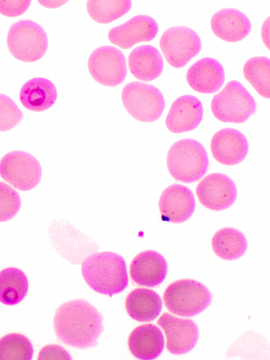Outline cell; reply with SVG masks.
I'll list each match as a JSON object with an SVG mask.
<instances>
[{
    "instance_id": "4",
    "label": "cell",
    "mask_w": 270,
    "mask_h": 360,
    "mask_svg": "<svg viewBox=\"0 0 270 360\" xmlns=\"http://www.w3.org/2000/svg\"><path fill=\"white\" fill-rule=\"evenodd\" d=\"M212 295L202 283L182 278L166 289L164 301L167 309L178 316L191 317L203 312L210 304Z\"/></svg>"
},
{
    "instance_id": "33",
    "label": "cell",
    "mask_w": 270,
    "mask_h": 360,
    "mask_svg": "<svg viewBox=\"0 0 270 360\" xmlns=\"http://www.w3.org/2000/svg\"><path fill=\"white\" fill-rule=\"evenodd\" d=\"M71 356L63 347L57 345L44 347L38 355V359H71Z\"/></svg>"
},
{
    "instance_id": "34",
    "label": "cell",
    "mask_w": 270,
    "mask_h": 360,
    "mask_svg": "<svg viewBox=\"0 0 270 360\" xmlns=\"http://www.w3.org/2000/svg\"><path fill=\"white\" fill-rule=\"evenodd\" d=\"M262 38L263 43L269 50V18H268L262 25Z\"/></svg>"
},
{
    "instance_id": "11",
    "label": "cell",
    "mask_w": 270,
    "mask_h": 360,
    "mask_svg": "<svg viewBox=\"0 0 270 360\" xmlns=\"http://www.w3.org/2000/svg\"><path fill=\"white\" fill-rule=\"evenodd\" d=\"M89 70L96 82L107 87H117L127 75V60L123 53L112 46L96 49L89 59Z\"/></svg>"
},
{
    "instance_id": "16",
    "label": "cell",
    "mask_w": 270,
    "mask_h": 360,
    "mask_svg": "<svg viewBox=\"0 0 270 360\" xmlns=\"http://www.w3.org/2000/svg\"><path fill=\"white\" fill-rule=\"evenodd\" d=\"M211 151L217 162L224 166H236L242 163L249 151L245 136L234 129L217 131L211 141Z\"/></svg>"
},
{
    "instance_id": "29",
    "label": "cell",
    "mask_w": 270,
    "mask_h": 360,
    "mask_svg": "<svg viewBox=\"0 0 270 360\" xmlns=\"http://www.w3.org/2000/svg\"><path fill=\"white\" fill-rule=\"evenodd\" d=\"M32 355V344L25 335L11 333L0 339V360H30Z\"/></svg>"
},
{
    "instance_id": "30",
    "label": "cell",
    "mask_w": 270,
    "mask_h": 360,
    "mask_svg": "<svg viewBox=\"0 0 270 360\" xmlns=\"http://www.w3.org/2000/svg\"><path fill=\"white\" fill-rule=\"evenodd\" d=\"M21 204L18 192L6 183L0 181V222L13 219L20 212Z\"/></svg>"
},
{
    "instance_id": "19",
    "label": "cell",
    "mask_w": 270,
    "mask_h": 360,
    "mask_svg": "<svg viewBox=\"0 0 270 360\" xmlns=\"http://www.w3.org/2000/svg\"><path fill=\"white\" fill-rule=\"evenodd\" d=\"M186 82L194 91L212 94L217 92L225 82L221 64L212 58H204L193 64L187 70Z\"/></svg>"
},
{
    "instance_id": "10",
    "label": "cell",
    "mask_w": 270,
    "mask_h": 360,
    "mask_svg": "<svg viewBox=\"0 0 270 360\" xmlns=\"http://www.w3.org/2000/svg\"><path fill=\"white\" fill-rule=\"evenodd\" d=\"M49 236L56 250L72 264H79L89 253L98 250L93 239L67 221L55 220L50 226Z\"/></svg>"
},
{
    "instance_id": "32",
    "label": "cell",
    "mask_w": 270,
    "mask_h": 360,
    "mask_svg": "<svg viewBox=\"0 0 270 360\" xmlns=\"http://www.w3.org/2000/svg\"><path fill=\"white\" fill-rule=\"evenodd\" d=\"M31 5V1H0V14L15 18L24 14Z\"/></svg>"
},
{
    "instance_id": "1",
    "label": "cell",
    "mask_w": 270,
    "mask_h": 360,
    "mask_svg": "<svg viewBox=\"0 0 270 360\" xmlns=\"http://www.w3.org/2000/svg\"><path fill=\"white\" fill-rule=\"evenodd\" d=\"M103 317L85 300H75L60 306L53 319L58 339L63 344L78 349L94 347L103 332Z\"/></svg>"
},
{
    "instance_id": "12",
    "label": "cell",
    "mask_w": 270,
    "mask_h": 360,
    "mask_svg": "<svg viewBox=\"0 0 270 360\" xmlns=\"http://www.w3.org/2000/svg\"><path fill=\"white\" fill-rule=\"evenodd\" d=\"M197 195L203 207L211 211L221 212L235 204L238 190L233 179L225 174L214 173L200 182Z\"/></svg>"
},
{
    "instance_id": "13",
    "label": "cell",
    "mask_w": 270,
    "mask_h": 360,
    "mask_svg": "<svg viewBox=\"0 0 270 360\" xmlns=\"http://www.w3.org/2000/svg\"><path fill=\"white\" fill-rule=\"evenodd\" d=\"M158 324L166 334L167 349L172 354L182 355L189 352L199 340V328L191 319L164 313Z\"/></svg>"
},
{
    "instance_id": "5",
    "label": "cell",
    "mask_w": 270,
    "mask_h": 360,
    "mask_svg": "<svg viewBox=\"0 0 270 360\" xmlns=\"http://www.w3.org/2000/svg\"><path fill=\"white\" fill-rule=\"evenodd\" d=\"M256 108L252 96L237 81L229 82L211 103L214 116L224 123L243 124L255 113Z\"/></svg>"
},
{
    "instance_id": "2",
    "label": "cell",
    "mask_w": 270,
    "mask_h": 360,
    "mask_svg": "<svg viewBox=\"0 0 270 360\" xmlns=\"http://www.w3.org/2000/svg\"><path fill=\"white\" fill-rule=\"evenodd\" d=\"M82 270L86 284L101 295L112 297L124 291L129 285L126 262L117 253L91 255L83 261Z\"/></svg>"
},
{
    "instance_id": "20",
    "label": "cell",
    "mask_w": 270,
    "mask_h": 360,
    "mask_svg": "<svg viewBox=\"0 0 270 360\" xmlns=\"http://www.w3.org/2000/svg\"><path fill=\"white\" fill-rule=\"evenodd\" d=\"M212 32L222 41L237 43L250 34L252 25L249 18L237 9H222L211 20Z\"/></svg>"
},
{
    "instance_id": "25",
    "label": "cell",
    "mask_w": 270,
    "mask_h": 360,
    "mask_svg": "<svg viewBox=\"0 0 270 360\" xmlns=\"http://www.w3.org/2000/svg\"><path fill=\"white\" fill-rule=\"evenodd\" d=\"M248 247L245 236L236 228H223L217 231L212 239L214 254L226 261L239 259L245 254Z\"/></svg>"
},
{
    "instance_id": "18",
    "label": "cell",
    "mask_w": 270,
    "mask_h": 360,
    "mask_svg": "<svg viewBox=\"0 0 270 360\" xmlns=\"http://www.w3.org/2000/svg\"><path fill=\"white\" fill-rule=\"evenodd\" d=\"M168 271V264L160 253L146 250L139 253L133 259L130 275L133 282L138 285L154 288L161 285Z\"/></svg>"
},
{
    "instance_id": "35",
    "label": "cell",
    "mask_w": 270,
    "mask_h": 360,
    "mask_svg": "<svg viewBox=\"0 0 270 360\" xmlns=\"http://www.w3.org/2000/svg\"><path fill=\"white\" fill-rule=\"evenodd\" d=\"M67 1H39V4L49 8H56L65 4Z\"/></svg>"
},
{
    "instance_id": "7",
    "label": "cell",
    "mask_w": 270,
    "mask_h": 360,
    "mask_svg": "<svg viewBox=\"0 0 270 360\" xmlns=\"http://www.w3.org/2000/svg\"><path fill=\"white\" fill-rule=\"evenodd\" d=\"M122 99L127 111L143 123L158 121L165 108L162 93L155 86L141 82L127 84L122 91Z\"/></svg>"
},
{
    "instance_id": "17",
    "label": "cell",
    "mask_w": 270,
    "mask_h": 360,
    "mask_svg": "<svg viewBox=\"0 0 270 360\" xmlns=\"http://www.w3.org/2000/svg\"><path fill=\"white\" fill-rule=\"evenodd\" d=\"M204 109L195 96L179 97L172 103L166 118V126L173 134H181L196 129L202 121Z\"/></svg>"
},
{
    "instance_id": "27",
    "label": "cell",
    "mask_w": 270,
    "mask_h": 360,
    "mask_svg": "<svg viewBox=\"0 0 270 360\" xmlns=\"http://www.w3.org/2000/svg\"><path fill=\"white\" fill-rule=\"evenodd\" d=\"M270 60L266 57H254L244 65V75L247 81L263 98H269Z\"/></svg>"
},
{
    "instance_id": "26",
    "label": "cell",
    "mask_w": 270,
    "mask_h": 360,
    "mask_svg": "<svg viewBox=\"0 0 270 360\" xmlns=\"http://www.w3.org/2000/svg\"><path fill=\"white\" fill-rule=\"evenodd\" d=\"M28 288L27 278L22 270L8 267L0 271V302L16 305L25 299Z\"/></svg>"
},
{
    "instance_id": "8",
    "label": "cell",
    "mask_w": 270,
    "mask_h": 360,
    "mask_svg": "<svg viewBox=\"0 0 270 360\" xmlns=\"http://www.w3.org/2000/svg\"><path fill=\"white\" fill-rule=\"evenodd\" d=\"M42 167L37 159L25 151H12L0 161V176L15 188L28 191L41 181Z\"/></svg>"
},
{
    "instance_id": "9",
    "label": "cell",
    "mask_w": 270,
    "mask_h": 360,
    "mask_svg": "<svg viewBox=\"0 0 270 360\" xmlns=\"http://www.w3.org/2000/svg\"><path fill=\"white\" fill-rule=\"evenodd\" d=\"M160 48L171 66L181 68L200 53L202 41L195 30L187 27L176 26L164 32L160 39Z\"/></svg>"
},
{
    "instance_id": "3",
    "label": "cell",
    "mask_w": 270,
    "mask_h": 360,
    "mask_svg": "<svg viewBox=\"0 0 270 360\" xmlns=\"http://www.w3.org/2000/svg\"><path fill=\"white\" fill-rule=\"evenodd\" d=\"M167 163L171 176L184 184L199 181L205 176L210 166L205 147L191 139L174 143L168 152Z\"/></svg>"
},
{
    "instance_id": "22",
    "label": "cell",
    "mask_w": 270,
    "mask_h": 360,
    "mask_svg": "<svg viewBox=\"0 0 270 360\" xmlns=\"http://www.w3.org/2000/svg\"><path fill=\"white\" fill-rule=\"evenodd\" d=\"M131 74L139 81L149 82L158 78L164 70V60L160 52L152 46L136 48L128 59Z\"/></svg>"
},
{
    "instance_id": "24",
    "label": "cell",
    "mask_w": 270,
    "mask_h": 360,
    "mask_svg": "<svg viewBox=\"0 0 270 360\" xmlns=\"http://www.w3.org/2000/svg\"><path fill=\"white\" fill-rule=\"evenodd\" d=\"M125 305L129 315L133 319L141 323H148L160 316L163 303L156 292L137 288L129 294Z\"/></svg>"
},
{
    "instance_id": "15",
    "label": "cell",
    "mask_w": 270,
    "mask_h": 360,
    "mask_svg": "<svg viewBox=\"0 0 270 360\" xmlns=\"http://www.w3.org/2000/svg\"><path fill=\"white\" fill-rule=\"evenodd\" d=\"M159 205L165 221L181 224L188 221L194 214L196 202L191 189L175 184L163 191Z\"/></svg>"
},
{
    "instance_id": "28",
    "label": "cell",
    "mask_w": 270,
    "mask_h": 360,
    "mask_svg": "<svg viewBox=\"0 0 270 360\" xmlns=\"http://www.w3.org/2000/svg\"><path fill=\"white\" fill-rule=\"evenodd\" d=\"M132 3L129 0L125 1H94L87 3V11L90 17L96 22L108 24L117 20L131 8Z\"/></svg>"
},
{
    "instance_id": "31",
    "label": "cell",
    "mask_w": 270,
    "mask_h": 360,
    "mask_svg": "<svg viewBox=\"0 0 270 360\" xmlns=\"http://www.w3.org/2000/svg\"><path fill=\"white\" fill-rule=\"evenodd\" d=\"M23 113L9 96L0 94V132L15 128L23 119Z\"/></svg>"
},
{
    "instance_id": "21",
    "label": "cell",
    "mask_w": 270,
    "mask_h": 360,
    "mask_svg": "<svg viewBox=\"0 0 270 360\" xmlns=\"http://www.w3.org/2000/svg\"><path fill=\"white\" fill-rule=\"evenodd\" d=\"M131 353L137 359L151 360L157 359L163 352L165 337L155 325H142L135 328L128 340Z\"/></svg>"
},
{
    "instance_id": "6",
    "label": "cell",
    "mask_w": 270,
    "mask_h": 360,
    "mask_svg": "<svg viewBox=\"0 0 270 360\" xmlns=\"http://www.w3.org/2000/svg\"><path fill=\"white\" fill-rule=\"evenodd\" d=\"M8 47L12 56L25 63L40 60L49 49L48 35L44 29L31 20H20L8 31Z\"/></svg>"
},
{
    "instance_id": "14",
    "label": "cell",
    "mask_w": 270,
    "mask_h": 360,
    "mask_svg": "<svg viewBox=\"0 0 270 360\" xmlns=\"http://www.w3.org/2000/svg\"><path fill=\"white\" fill-rule=\"evenodd\" d=\"M158 32L159 26L155 20L140 15L112 28L108 32V39L112 44L129 50L137 44L153 41Z\"/></svg>"
},
{
    "instance_id": "23",
    "label": "cell",
    "mask_w": 270,
    "mask_h": 360,
    "mask_svg": "<svg viewBox=\"0 0 270 360\" xmlns=\"http://www.w3.org/2000/svg\"><path fill=\"white\" fill-rule=\"evenodd\" d=\"M57 97L55 85L44 77L30 79L23 85L20 92V100L22 105L33 112L49 110L54 105Z\"/></svg>"
}]
</instances>
